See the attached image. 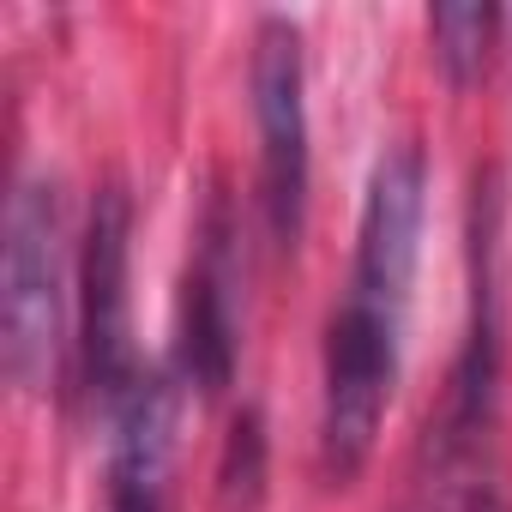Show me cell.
I'll use <instances>...</instances> for the list:
<instances>
[{"label": "cell", "mask_w": 512, "mask_h": 512, "mask_svg": "<svg viewBox=\"0 0 512 512\" xmlns=\"http://www.w3.org/2000/svg\"><path fill=\"white\" fill-rule=\"evenodd\" d=\"M67 205L49 175L19 181L7 205V266H0V350L25 392H49L67 362Z\"/></svg>", "instance_id": "cell-1"}, {"label": "cell", "mask_w": 512, "mask_h": 512, "mask_svg": "<svg viewBox=\"0 0 512 512\" xmlns=\"http://www.w3.org/2000/svg\"><path fill=\"white\" fill-rule=\"evenodd\" d=\"M398 344H404V308L344 290L320 356V470L338 488L356 482L362 464L374 458L398 386Z\"/></svg>", "instance_id": "cell-2"}, {"label": "cell", "mask_w": 512, "mask_h": 512, "mask_svg": "<svg viewBox=\"0 0 512 512\" xmlns=\"http://www.w3.org/2000/svg\"><path fill=\"white\" fill-rule=\"evenodd\" d=\"M253 127H260V205L278 253H296L308 223V67L302 31L284 13L253 25Z\"/></svg>", "instance_id": "cell-3"}, {"label": "cell", "mask_w": 512, "mask_h": 512, "mask_svg": "<svg viewBox=\"0 0 512 512\" xmlns=\"http://www.w3.org/2000/svg\"><path fill=\"white\" fill-rule=\"evenodd\" d=\"M127 266H133V199L121 181H103L91 199L85 253H79V380H85L97 416H109L127 398V386L145 374L133 362Z\"/></svg>", "instance_id": "cell-4"}, {"label": "cell", "mask_w": 512, "mask_h": 512, "mask_svg": "<svg viewBox=\"0 0 512 512\" xmlns=\"http://www.w3.org/2000/svg\"><path fill=\"white\" fill-rule=\"evenodd\" d=\"M422 217H428V157L410 139L386 145L368 175L362 217H356L350 290L410 308V284H416V260H422Z\"/></svg>", "instance_id": "cell-5"}, {"label": "cell", "mask_w": 512, "mask_h": 512, "mask_svg": "<svg viewBox=\"0 0 512 512\" xmlns=\"http://www.w3.org/2000/svg\"><path fill=\"white\" fill-rule=\"evenodd\" d=\"M229 205L211 199L199 223V247L181 284V338H175V374L187 392L217 398L235 380V253H229Z\"/></svg>", "instance_id": "cell-6"}, {"label": "cell", "mask_w": 512, "mask_h": 512, "mask_svg": "<svg viewBox=\"0 0 512 512\" xmlns=\"http://www.w3.org/2000/svg\"><path fill=\"white\" fill-rule=\"evenodd\" d=\"M175 452V398L139 392L109 422V512H163Z\"/></svg>", "instance_id": "cell-7"}, {"label": "cell", "mask_w": 512, "mask_h": 512, "mask_svg": "<svg viewBox=\"0 0 512 512\" xmlns=\"http://www.w3.org/2000/svg\"><path fill=\"white\" fill-rule=\"evenodd\" d=\"M500 13L476 7V0H452V7L428 13V37H434V61L452 85H476L488 67V43H494Z\"/></svg>", "instance_id": "cell-8"}, {"label": "cell", "mask_w": 512, "mask_h": 512, "mask_svg": "<svg viewBox=\"0 0 512 512\" xmlns=\"http://www.w3.org/2000/svg\"><path fill=\"white\" fill-rule=\"evenodd\" d=\"M217 482H223V506L229 512H253V506H260V494H266V428H260V410L235 416Z\"/></svg>", "instance_id": "cell-9"}, {"label": "cell", "mask_w": 512, "mask_h": 512, "mask_svg": "<svg viewBox=\"0 0 512 512\" xmlns=\"http://www.w3.org/2000/svg\"><path fill=\"white\" fill-rule=\"evenodd\" d=\"M458 512H512V500H506V488H500L494 476H476V482L458 494Z\"/></svg>", "instance_id": "cell-10"}]
</instances>
